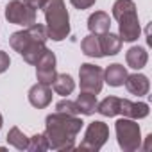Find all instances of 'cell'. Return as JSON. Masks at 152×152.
Returning <instances> with one entry per match:
<instances>
[{
    "label": "cell",
    "instance_id": "obj_19",
    "mask_svg": "<svg viewBox=\"0 0 152 152\" xmlns=\"http://www.w3.org/2000/svg\"><path fill=\"white\" fill-rule=\"evenodd\" d=\"M45 48H47V43H41V41H31L29 47H27L20 56L23 57L25 63H29V64H36V61H38L39 56L45 52Z\"/></svg>",
    "mask_w": 152,
    "mask_h": 152
},
{
    "label": "cell",
    "instance_id": "obj_7",
    "mask_svg": "<svg viewBox=\"0 0 152 152\" xmlns=\"http://www.w3.org/2000/svg\"><path fill=\"white\" fill-rule=\"evenodd\" d=\"M56 54L48 48H45V52L39 56V59L36 61V77H38V83H43V84H52L54 79H56Z\"/></svg>",
    "mask_w": 152,
    "mask_h": 152
},
{
    "label": "cell",
    "instance_id": "obj_16",
    "mask_svg": "<svg viewBox=\"0 0 152 152\" xmlns=\"http://www.w3.org/2000/svg\"><path fill=\"white\" fill-rule=\"evenodd\" d=\"M50 86H52V90H54L57 95L68 97V95H72L73 90H75V81H73V77H72L70 73H57L56 79H54V83H52Z\"/></svg>",
    "mask_w": 152,
    "mask_h": 152
},
{
    "label": "cell",
    "instance_id": "obj_21",
    "mask_svg": "<svg viewBox=\"0 0 152 152\" xmlns=\"http://www.w3.org/2000/svg\"><path fill=\"white\" fill-rule=\"evenodd\" d=\"M6 140L11 147H15L18 150H27V147H29V136H25L20 131V127H11Z\"/></svg>",
    "mask_w": 152,
    "mask_h": 152
},
{
    "label": "cell",
    "instance_id": "obj_23",
    "mask_svg": "<svg viewBox=\"0 0 152 152\" xmlns=\"http://www.w3.org/2000/svg\"><path fill=\"white\" fill-rule=\"evenodd\" d=\"M29 152H45L48 150V140L45 136V132H36L34 136L29 138Z\"/></svg>",
    "mask_w": 152,
    "mask_h": 152
},
{
    "label": "cell",
    "instance_id": "obj_18",
    "mask_svg": "<svg viewBox=\"0 0 152 152\" xmlns=\"http://www.w3.org/2000/svg\"><path fill=\"white\" fill-rule=\"evenodd\" d=\"M81 48H83L84 56H88V57H104L102 48H100V41H99L97 34H88L81 41Z\"/></svg>",
    "mask_w": 152,
    "mask_h": 152
},
{
    "label": "cell",
    "instance_id": "obj_26",
    "mask_svg": "<svg viewBox=\"0 0 152 152\" xmlns=\"http://www.w3.org/2000/svg\"><path fill=\"white\" fill-rule=\"evenodd\" d=\"M11 64V59H9V54L6 50H0V73H4Z\"/></svg>",
    "mask_w": 152,
    "mask_h": 152
},
{
    "label": "cell",
    "instance_id": "obj_5",
    "mask_svg": "<svg viewBox=\"0 0 152 152\" xmlns=\"http://www.w3.org/2000/svg\"><path fill=\"white\" fill-rule=\"evenodd\" d=\"M4 16L9 23L13 25H22L23 29L36 23V9L29 7L25 2L22 0H11V2L6 6Z\"/></svg>",
    "mask_w": 152,
    "mask_h": 152
},
{
    "label": "cell",
    "instance_id": "obj_27",
    "mask_svg": "<svg viewBox=\"0 0 152 152\" xmlns=\"http://www.w3.org/2000/svg\"><path fill=\"white\" fill-rule=\"evenodd\" d=\"M22 2H25L29 7H32V9H43V6H45V2L47 0H22Z\"/></svg>",
    "mask_w": 152,
    "mask_h": 152
},
{
    "label": "cell",
    "instance_id": "obj_20",
    "mask_svg": "<svg viewBox=\"0 0 152 152\" xmlns=\"http://www.w3.org/2000/svg\"><path fill=\"white\" fill-rule=\"evenodd\" d=\"M118 106H120V99L118 97H106L102 102L97 104V113H100L102 116L113 118L118 115Z\"/></svg>",
    "mask_w": 152,
    "mask_h": 152
},
{
    "label": "cell",
    "instance_id": "obj_14",
    "mask_svg": "<svg viewBox=\"0 0 152 152\" xmlns=\"http://www.w3.org/2000/svg\"><path fill=\"white\" fill-rule=\"evenodd\" d=\"M148 61V52L145 47H131L127 52H125V63L129 68L132 70H141L145 68Z\"/></svg>",
    "mask_w": 152,
    "mask_h": 152
},
{
    "label": "cell",
    "instance_id": "obj_8",
    "mask_svg": "<svg viewBox=\"0 0 152 152\" xmlns=\"http://www.w3.org/2000/svg\"><path fill=\"white\" fill-rule=\"evenodd\" d=\"M118 36L122 38V41H127V43H132L141 36V25H140L136 11L118 20Z\"/></svg>",
    "mask_w": 152,
    "mask_h": 152
},
{
    "label": "cell",
    "instance_id": "obj_11",
    "mask_svg": "<svg viewBox=\"0 0 152 152\" xmlns=\"http://www.w3.org/2000/svg\"><path fill=\"white\" fill-rule=\"evenodd\" d=\"M125 88L131 95H136V97H145L150 90V81L147 75L143 73H127V77H125Z\"/></svg>",
    "mask_w": 152,
    "mask_h": 152
},
{
    "label": "cell",
    "instance_id": "obj_24",
    "mask_svg": "<svg viewBox=\"0 0 152 152\" xmlns=\"http://www.w3.org/2000/svg\"><path fill=\"white\" fill-rule=\"evenodd\" d=\"M56 111H57V113H64V115H72V116L81 115V113H79L77 104H75L73 100H68V99L59 100V102L56 104Z\"/></svg>",
    "mask_w": 152,
    "mask_h": 152
},
{
    "label": "cell",
    "instance_id": "obj_15",
    "mask_svg": "<svg viewBox=\"0 0 152 152\" xmlns=\"http://www.w3.org/2000/svg\"><path fill=\"white\" fill-rule=\"evenodd\" d=\"M99 41H100V48H102L104 56H116L122 50V43H124L122 38L118 34H113L111 31L106 34H100Z\"/></svg>",
    "mask_w": 152,
    "mask_h": 152
},
{
    "label": "cell",
    "instance_id": "obj_9",
    "mask_svg": "<svg viewBox=\"0 0 152 152\" xmlns=\"http://www.w3.org/2000/svg\"><path fill=\"white\" fill-rule=\"evenodd\" d=\"M148 113H150V109H148L147 102H132L129 99H120L118 115H122L125 118H132V120H141V118H147Z\"/></svg>",
    "mask_w": 152,
    "mask_h": 152
},
{
    "label": "cell",
    "instance_id": "obj_6",
    "mask_svg": "<svg viewBox=\"0 0 152 152\" xmlns=\"http://www.w3.org/2000/svg\"><path fill=\"white\" fill-rule=\"evenodd\" d=\"M107 138H109V127H107V124H104L102 120H95V122H91L86 127L84 138L81 140L79 147L84 148V150L97 152V150H100L106 145Z\"/></svg>",
    "mask_w": 152,
    "mask_h": 152
},
{
    "label": "cell",
    "instance_id": "obj_4",
    "mask_svg": "<svg viewBox=\"0 0 152 152\" xmlns=\"http://www.w3.org/2000/svg\"><path fill=\"white\" fill-rule=\"evenodd\" d=\"M79 84H81V91L99 95L102 91V86H104V70L97 64H91V63L81 64Z\"/></svg>",
    "mask_w": 152,
    "mask_h": 152
},
{
    "label": "cell",
    "instance_id": "obj_10",
    "mask_svg": "<svg viewBox=\"0 0 152 152\" xmlns=\"http://www.w3.org/2000/svg\"><path fill=\"white\" fill-rule=\"evenodd\" d=\"M27 97H29L31 106H34V107H38V109H43V107H47V106L52 102V88H50L48 84L36 83V84L29 90Z\"/></svg>",
    "mask_w": 152,
    "mask_h": 152
},
{
    "label": "cell",
    "instance_id": "obj_13",
    "mask_svg": "<svg viewBox=\"0 0 152 152\" xmlns=\"http://www.w3.org/2000/svg\"><path fill=\"white\" fill-rule=\"evenodd\" d=\"M125 77H127V68L120 63H113L104 70V83H107L113 88L124 86Z\"/></svg>",
    "mask_w": 152,
    "mask_h": 152
},
{
    "label": "cell",
    "instance_id": "obj_1",
    "mask_svg": "<svg viewBox=\"0 0 152 152\" xmlns=\"http://www.w3.org/2000/svg\"><path fill=\"white\" fill-rule=\"evenodd\" d=\"M84 122L79 116H72L64 113H52L45 118V136L48 140V148L57 152H66L75 148V140Z\"/></svg>",
    "mask_w": 152,
    "mask_h": 152
},
{
    "label": "cell",
    "instance_id": "obj_25",
    "mask_svg": "<svg viewBox=\"0 0 152 152\" xmlns=\"http://www.w3.org/2000/svg\"><path fill=\"white\" fill-rule=\"evenodd\" d=\"M97 0H70V4L75 7V9H90L91 6H95Z\"/></svg>",
    "mask_w": 152,
    "mask_h": 152
},
{
    "label": "cell",
    "instance_id": "obj_3",
    "mask_svg": "<svg viewBox=\"0 0 152 152\" xmlns=\"http://www.w3.org/2000/svg\"><path fill=\"white\" fill-rule=\"evenodd\" d=\"M115 131H116V141L118 147L124 152H136L141 147V129L138 120L132 118H118L115 124Z\"/></svg>",
    "mask_w": 152,
    "mask_h": 152
},
{
    "label": "cell",
    "instance_id": "obj_12",
    "mask_svg": "<svg viewBox=\"0 0 152 152\" xmlns=\"http://www.w3.org/2000/svg\"><path fill=\"white\" fill-rule=\"evenodd\" d=\"M88 29H90L91 34H97V36L109 32V29H111V18H109V15L104 13V11L91 13L90 18H88Z\"/></svg>",
    "mask_w": 152,
    "mask_h": 152
},
{
    "label": "cell",
    "instance_id": "obj_29",
    "mask_svg": "<svg viewBox=\"0 0 152 152\" xmlns=\"http://www.w3.org/2000/svg\"><path fill=\"white\" fill-rule=\"evenodd\" d=\"M2 125H4V116H2V113H0V129H2Z\"/></svg>",
    "mask_w": 152,
    "mask_h": 152
},
{
    "label": "cell",
    "instance_id": "obj_22",
    "mask_svg": "<svg viewBox=\"0 0 152 152\" xmlns=\"http://www.w3.org/2000/svg\"><path fill=\"white\" fill-rule=\"evenodd\" d=\"M136 11V4L132 0H116L113 4V18L118 22L122 16L129 15V13H134Z\"/></svg>",
    "mask_w": 152,
    "mask_h": 152
},
{
    "label": "cell",
    "instance_id": "obj_28",
    "mask_svg": "<svg viewBox=\"0 0 152 152\" xmlns=\"http://www.w3.org/2000/svg\"><path fill=\"white\" fill-rule=\"evenodd\" d=\"M150 145H152V134H148V136L145 138V145H141L140 148H143L145 152H148V150H150Z\"/></svg>",
    "mask_w": 152,
    "mask_h": 152
},
{
    "label": "cell",
    "instance_id": "obj_2",
    "mask_svg": "<svg viewBox=\"0 0 152 152\" xmlns=\"http://www.w3.org/2000/svg\"><path fill=\"white\" fill-rule=\"evenodd\" d=\"M47 34L52 41H63L70 36V15L66 11L64 0H47L43 6Z\"/></svg>",
    "mask_w": 152,
    "mask_h": 152
},
{
    "label": "cell",
    "instance_id": "obj_17",
    "mask_svg": "<svg viewBox=\"0 0 152 152\" xmlns=\"http://www.w3.org/2000/svg\"><path fill=\"white\" fill-rule=\"evenodd\" d=\"M75 104H77L81 115L90 116V115H93V113L97 111V104H99V100H97V95H93V93H86V91H81V95L77 97Z\"/></svg>",
    "mask_w": 152,
    "mask_h": 152
}]
</instances>
